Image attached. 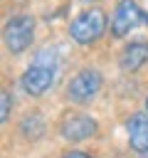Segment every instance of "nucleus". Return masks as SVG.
Segmentation results:
<instances>
[{
    "label": "nucleus",
    "instance_id": "6e6552de",
    "mask_svg": "<svg viewBox=\"0 0 148 158\" xmlns=\"http://www.w3.org/2000/svg\"><path fill=\"white\" fill-rule=\"evenodd\" d=\"M148 62V42L146 40H133L123 47L121 52V67L126 72H136Z\"/></svg>",
    "mask_w": 148,
    "mask_h": 158
},
{
    "label": "nucleus",
    "instance_id": "9b49d317",
    "mask_svg": "<svg viewBox=\"0 0 148 158\" xmlns=\"http://www.w3.org/2000/svg\"><path fill=\"white\" fill-rule=\"evenodd\" d=\"M62 158H94V156H89V153H81V151H69V153H64Z\"/></svg>",
    "mask_w": 148,
    "mask_h": 158
},
{
    "label": "nucleus",
    "instance_id": "7ed1b4c3",
    "mask_svg": "<svg viewBox=\"0 0 148 158\" xmlns=\"http://www.w3.org/2000/svg\"><path fill=\"white\" fill-rule=\"evenodd\" d=\"M35 37V17L32 15H15L2 27V42L12 54H20L30 47Z\"/></svg>",
    "mask_w": 148,
    "mask_h": 158
},
{
    "label": "nucleus",
    "instance_id": "f03ea898",
    "mask_svg": "<svg viewBox=\"0 0 148 158\" xmlns=\"http://www.w3.org/2000/svg\"><path fill=\"white\" fill-rule=\"evenodd\" d=\"M106 30V12L101 7H89L76 15L69 25V35L76 44H94Z\"/></svg>",
    "mask_w": 148,
    "mask_h": 158
},
{
    "label": "nucleus",
    "instance_id": "9d476101",
    "mask_svg": "<svg viewBox=\"0 0 148 158\" xmlns=\"http://www.w3.org/2000/svg\"><path fill=\"white\" fill-rule=\"evenodd\" d=\"M10 111H12V94L7 89H2V94H0V121L2 123L10 118Z\"/></svg>",
    "mask_w": 148,
    "mask_h": 158
},
{
    "label": "nucleus",
    "instance_id": "f257e3e1",
    "mask_svg": "<svg viewBox=\"0 0 148 158\" xmlns=\"http://www.w3.org/2000/svg\"><path fill=\"white\" fill-rule=\"evenodd\" d=\"M57 52L52 47H44L35 54V62L27 67V72L22 74L20 84L25 89V94L30 96H42L44 91L52 89L54 79H57Z\"/></svg>",
    "mask_w": 148,
    "mask_h": 158
},
{
    "label": "nucleus",
    "instance_id": "39448f33",
    "mask_svg": "<svg viewBox=\"0 0 148 158\" xmlns=\"http://www.w3.org/2000/svg\"><path fill=\"white\" fill-rule=\"evenodd\" d=\"M99 126L89 114H64L62 123H59V133L64 141L69 143H79V141H89L91 136H96Z\"/></svg>",
    "mask_w": 148,
    "mask_h": 158
},
{
    "label": "nucleus",
    "instance_id": "ddd939ff",
    "mask_svg": "<svg viewBox=\"0 0 148 158\" xmlns=\"http://www.w3.org/2000/svg\"><path fill=\"white\" fill-rule=\"evenodd\" d=\"M146 114H148V96H146Z\"/></svg>",
    "mask_w": 148,
    "mask_h": 158
},
{
    "label": "nucleus",
    "instance_id": "0eeeda50",
    "mask_svg": "<svg viewBox=\"0 0 148 158\" xmlns=\"http://www.w3.org/2000/svg\"><path fill=\"white\" fill-rule=\"evenodd\" d=\"M128 143L133 151L146 153L148 151V114H133L128 118Z\"/></svg>",
    "mask_w": 148,
    "mask_h": 158
},
{
    "label": "nucleus",
    "instance_id": "4468645a",
    "mask_svg": "<svg viewBox=\"0 0 148 158\" xmlns=\"http://www.w3.org/2000/svg\"><path fill=\"white\" fill-rule=\"evenodd\" d=\"M81 2H96V0H81Z\"/></svg>",
    "mask_w": 148,
    "mask_h": 158
},
{
    "label": "nucleus",
    "instance_id": "20e7f679",
    "mask_svg": "<svg viewBox=\"0 0 148 158\" xmlns=\"http://www.w3.org/2000/svg\"><path fill=\"white\" fill-rule=\"evenodd\" d=\"M101 84H104V77L96 69H81L67 84V99L72 104H89L99 94Z\"/></svg>",
    "mask_w": 148,
    "mask_h": 158
},
{
    "label": "nucleus",
    "instance_id": "1a4fd4ad",
    "mask_svg": "<svg viewBox=\"0 0 148 158\" xmlns=\"http://www.w3.org/2000/svg\"><path fill=\"white\" fill-rule=\"evenodd\" d=\"M20 133L25 138H30V141L42 138V133H44V118L39 114H27L22 118V123H20Z\"/></svg>",
    "mask_w": 148,
    "mask_h": 158
},
{
    "label": "nucleus",
    "instance_id": "f8f14e48",
    "mask_svg": "<svg viewBox=\"0 0 148 158\" xmlns=\"http://www.w3.org/2000/svg\"><path fill=\"white\" fill-rule=\"evenodd\" d=\"M141 158H148V151H146V153H141Z\"/></svg>",
    "mask_w": 148,
    "mask_h": 158
},
{
    "label": "nucleus",
    "instance_id": "423d86ee",
    "mask_svg": "<svg viewBox=\"0 0 148 158\" xmlns=\"http://www.w3.org/2000/svg\"><path fill=\"white\" fill-rule=\"evenodd\" d=\"M143 20H146V15H143V10L136 0H118V5L113 10V17H111V35L113 37H126Z\"/></svg>",
    "mask_w": 148,
    "mask_h": 158
}]
</instances>
